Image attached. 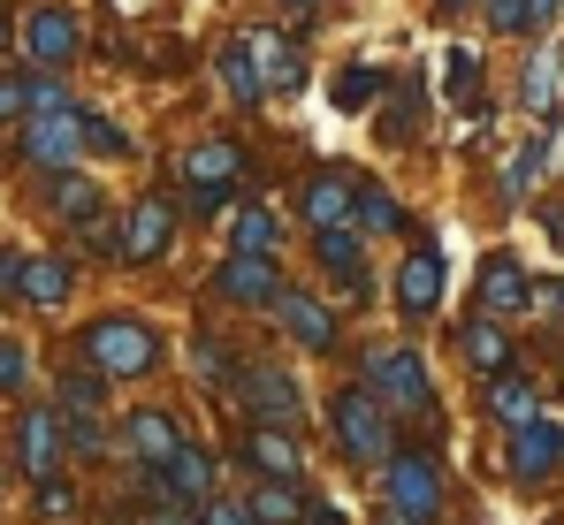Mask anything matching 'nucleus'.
<instances>
[{"label": "nucleus", "instance_id": "f257e3e1", "mask_svg": "<svg viewBox=\"0 0 564 525\" xmlns=\"http://www.w3.org/2000/svg\"><path fill=\"white\" fill-rule=\"evenodd\" d=\"M77 358L99 365L107 381H138V373H153V365H161V336H153L145 320L107 313V320H93V328L77 336Z\"/></svg>", "mask_w": 564, "mask_h": 525}, {"label": "nucleus", "instance_id": "f03ea898", "mask_svg": "<svg viewBox=\"0 0 564 525\" xmlns=\"http://www.w3.org/2000/svg\"><path fill=\"white\" fill-rule=\"evenodd\" d=\"M367 396H375L381 412H404V419H427V412H435V381H427V365H420V350H397V343L367 350Z\"/></svg>", "mask_w": 564, "mask_h": 525}, {"label": "nucleus", "instance_id": "7ed1b4c3", "mask_svg": "<svg viewBox=\"0 0 564 525\" xmlns=\"http://www.w3.org/2000/svg\"><path fill=\"white\" fill-rule=\"evenodd\" d=\"M328 419H336V441H344V457H351V464H389V457H397L389 412H381L367 389H344V396L328 404Z\"/></svg>", "mask_w": 564, "mask_h": 525}, {"label": "nucleus", "instance_id": "20e7f679", "mask_svg": "<svg viewBox=\"0 0 564 525\" xmlns=\"http://www.w3.org/2000/svg\"><path fill=\"white\" fill-rule=\"evenodd\" d=\"M23 161L31 168H77L85 161V107H39L23 114Z\"/></svg>", "mask_w": 564, "mask_h": 525}, {"label": "nucleus", "instance_id": "39448f33", "mask_svg": "<svg viewBox=\"0 0 564 525\" xmlns=\"http://www.w3.org/2000/svg\"><path fill=\"white\" fill-rule=\"evenodd\" d=\"M381 488H389V511L404 525L443 518V472H435V457H389L381 464Z\"/></svg>", "mask_w": 564, "mask_h": 525}, {"label": "nucleus", "instance_id": "423d86ee", "mask_svg": "<svg viewBox=\"0 0 564 525\" xmlns=\"http://www.w3.org/2000/svg\"><path fill=\"white\" fill-rule=\"evenodd\" d=\"M237 396H245V412H252V427H290L297 412H305V389L282 373V365H237V381H229Z\"/></svg>", "mask_w": 564, "mask_h": 525}, {"label": "nucleus", "instance_id": "0eeeda50", "mask_svg": "<svg viewBox=\"0 0 564 525\" xmlns=\"http://www.w3.org/2000/svg\"><path fill=\"white\" fill-rule=\"evenodd\" d=\"M237 168H245V153H237L229 138L191 145V153H184V198H191V214H214V206H221V190L237 183Z\"/></svg>", "mask_w": 564, "mask_h": 525}, {"label": "nucleus", "instance_id": "6e6552de", "mask_svg": "<svg viewBox=\"0 0 564 525\" xmlns=\"http://www.w3.org/2000/svg\"><path fill=\"white\" fill-rule=\"evenodd\" d=\"M15 464H23V480H54L62 472V412H46V404L15 412Z\"/></svg>", "mask_w": 564, "mask_h": 525}, {"label": "nucleus", "instance_id": "1a4fd4ad", "mask_svg": "<svg viewBox=\"0 0 564 525\" xmlns=\"http://www.w3.org/2000/svg\"><path fill=\"white\" fill-rule=\"evenodd\" d=\"M435 305H443V252L435 244H412L404 266H397V313L404 320H435Z\"/></svg>", "mask_w": 564, "mask_h": 525}, {"label": "nucleus", "instance_id": "9d476101", "mask_svg": "<svg viewBox=\"0 0 564 525\" xmlns=\"http://www.w3.org/2000/svg\"><path fill=\"white\" fill-rule=\"evenodd\" d=\"M169 244H176V206H169V198H138L130 221H122V237H115V252L145 266V260H161Z\"/></svg>", "mask_w": 564, "mask_h": 525}, {"label": "nucleus", "instance_id": "9b49d317", "mask_svg": "<svg viewBox=\"0 0 564 525\" xmlns=\"http://www.w3.org/2000/svg\"><path fill=\"white\" fill-rule=\"evenodd\" d=\"M282 274L268 252H229V260L214 266V297H229V305H275Z\"/></svg>", "mask_w": 564, "mask_h": 525}, {"label": "nucleus", "instance_id": "f8f14e48", "mask_svg": "<svg viewBox=\"0 0 564 525\" xmlns=\"http://www.w3.org/2000/svg\"><path fill=\"white\" fill-rule=\"evenodd\" d=\"M564 464V419H527V427H511V472L519 480H550Z\"/></svg>", "mask_w": 564, "mask_h": 525}, {"label": "nucleus", "instance_id": "ddd939ff", "mask_svg": "<svg viewBox=\"0 0 564 525\" xmlns=\"http://www.w3.org/2000/svg\"><path fill=\"white\" fill-rule=\"evenodd\" d=\"M77 46H85V23H77L69 8H31V15H23V54H31V62L54 69V62H69Z\"/></svg>", "mask_w": 564, "mask_h": 525}, {"label": "nucleus", "instance_id": "4468645a", "mask_svg": "<svg viewBox=\"0 0 564 525\" xmlns=\"http://www.w3.org/2000/svg\"><path fill=\"white\" fill-rule=\"evenodd\" d=\"M351 206H359V190L344 175H305V190H297V221L305 229H351Z\"/></svg>", "mask_w": 564, "mask_h": 525}, {"label": "nucleus", "instance_id": "2eb2a0df", "mask_svg": "<svg viewBox=\"0 0 564 525\" xmlns=\"http://www.w3.org/2000/svg\"><path fill=\"white\" fill-rule=\"evenodd\" d=\"M275 313H282V328L313 350V358H321V350H336V313H328L321 297H305V289H275Z\"/></svg>", "mask_w": 564, "mask_h": 525}, {"label": "nucleus", "instance_id": "dca6fc26", "mask_svg": "<svg viewBox=\"0 0 564 525\" xmlns=\"http://www.w3.org/2000/svg\"><path fill=\"white\" fill-rule=\"evenodd\" d=\"M519 305H527L519 260H511V252H488V260H480V320H511Z\"/></svg>", "mask_w": 564, "mask_h": 525}, {"label": "nucleus", "instance_id": "f3484780", "mask_svg": "<svg viewBox=\"0 0 564 525\" xmlns=\"http://www.w3.org/2000/svg\"><path fill=\"white\" fill-rule=\"evenodd\" d=\"M245 464L260 472V480H305V464H297V441H290V427H245Z\"/></svg>", "mask_w": 564, "mask_h": 525}, {"label": "nucleus", "instance_id": "a211bd4d", "mask_svg": "<svg viewBox=\"0 0 564 525\" xmlns=\"http://www.w3.org/2000/svg\"><path fill=\"white\" fill-rule=\"evenodd\" d=\"M153 480H161V495H176V503L191 511V503H206V495H214V457H206L198 441H184V449H176Z\"/></svg>", "mask_w": 564, "mask_h": 525}, {"label": "nucleus", "instance_id": "6ab92c4d", "mask_svg": "<svg viewBox=\"0 0 564 525\" xmlns=\"http://www.w3.org/2000/svg\"><path fill=\"white\" fill-rule=\"evenodd\" d=\"M176 449H184V427H176L169 412H130V457H138L145 472H161Z\"/></svg>", "mask_w": 564, "mask_h": 525}, {"label": "nucleus", "instance_id": "aec40b11", "mask_svg": "<svg viewBox=\"0 0 564 525\" xmlns=\"http://www.w3.org/2000/svg\"><path fill=\"white\" fill-rule=\"evenodd\" d=\"M245 54H252V69H260V85H268V91L297 85V54H290V39H282V31H252V39H245Z\"/></svg>", "mask_w": 564, "mask_h": 525}, {"label": "nucleus", "instance_id": "412c9836", "mask_svg": "<svg viewBox=\"0 0 564 525\" xmlns=\"http://www.w3.org/2000/svg\"><path fill=\"white\" fill-rule=\"evenodd\" d=\"M488 412H496L503 427H527V419H542V396H534V381L496 373V381H488Z\"/></svg>", "mask_w": 564, "mask_h": 525}, {"label": "nucleus", "instance_id": "4be33fe9", "mask_svg": "<svg viewBox=\"0 0 564 525\" xmlns=\"http://www.w3.org/2000/svg\"><path fill=\"white\" fill-rule=\"evenodd\" d=\"M557 85H564V46H534V62H527V114H550L557 107Z\"/></svg>", "mask_w": 564, "mask_h": 525}, {"label": "nucleus", "instance_id": "5701e85b", "mask_svg": "<svg viewBox=\"0 0 564 525\" xmlns=\"http://www.w3.org/2000/svg\"><path fill=\"white\" fill-rule=\"evenodd\" d=\"M458 343H466V358L488 373V381H496V373H511V336H503L496 320H466V336H458Z\"/></svg>", "mask_w": 564, "mask_h": 525}, {"label": "nucleus", "instance_id": "b1692460", "mask_svg": "<svg viewBox=\"0 0 564 525\" xmlns=\"http://www.w3.org/2000/svg\"><path fill=\"white\" fill-rule=\"evenodd\" d=\"M245 503H252V518H260V525H305V503H297L290 480H260Z\"/></svg>", "mask_w": 564, "mask_h": 525}, {"label": "nucleus", "instance_id": "393cba45", "mask_svg": "<svg viewBox=\"0 0 564 525\" xmlns=\"http://www.w3.org/2000/svg\"><path fill=\"white\" fill-rule=\"evenodd\" d=\"M15 297H23V305H62V297H69V266L62 260H23Z\"/></svg>", "mask_w": 564, "mask_h": 525}, {"label": "nucleus", "instance_id": "a878e982", "mask_svg": "<svg viewBox=\"0 0 564 525\" xmlns=\"http://www.w3.org/2000/svg\"><path fill=\"white\" fill-rule=\"evenodd\" d=\"M221 85H229L237 107H260V99H268L260 69H252V54H245V39H237V46H221Z\"/></svg>", "mask_w": 564, "mask_h": 525}, {"label": "nucleus", "instance_id": "bb28decb", "mask_svg": "<svg viewBox=\"0 0 564 525\" xmlns=\"http://www.w3.org/2000/svg\"><path fill=\"white\" fill-rule=\"evenodd\" d=\"M99 396H107V373L85 365V358H69L62 365V412H99Z\"/></svg>", "mask_w": 564, "mask_h": 525}, {"label": "nucleus", "instance_id": "cd10ccee", "mask_svg": "<svg viewBox=\"0 0 564 525\" xmlns=\"http://www.w3.org/2000/svg\"><path fill=\"white\" fill-rule=\"evenodd\" d=\"M313 252H321V266L359 282V229H313Z\"/></svg>", "mask_w": 564, "mask_h": 525}, {"label": "nucleus", "instance_id": "c85d7f7f", "mask_svg": "<svg viewBox=\"0 0 564 525\" xmlns=\"http://www.w3.org/2000/svg\"><path fill=\"white\" fill-rule=\"evenodd\" d=\"M351 221H367V237H389V229H404V206L389 198V190H359V206H351Z\"/></svg>", "mask_w": 564, "mask_h": 525}, {"label": "nucleus", "instance_id": "c756f323", "mask_svg": "<svg viewBox=\"0 0 564 525\" xmlns=\"http://www.w3.org/2000/svg\"><path fill=\"white\" fill-rule=\"evenodd\" d=\"M229 244H237V252H268V260H275V214H268V206H245V214H237V229H229Z\"/></svg>", "mask_w": 564, "mask_h": 525}, {"label": "nucleus", "instance_id": "7c9ffc66", "mask_svg": "<svg viewBox=\"0 0 564 525\" xmlns=\"http://www.w3.org/2000/svg\"><path fill=\"white\" fill-rule=\"evenodd\" d=\"M54 206H62L69 221H85V229H99V190L85 183V175H62V183H54Z\"/></svg>", "mask_w": 564, "mask_h": 525}, {"label": "nucleus", "instance_id": "2f4dec72", "mask_svg": "<svg viewBox=\"0 0 564 525\" xmlns=\"http://www.w3.org/2000/svg\"><path fill=\"white\" fill-rule=\"evenodd\" d=\"M375 91H381V69H367V62H351V69L336 77V107H344V114H359V107H367Z\"/></svg>", "mask_w": 564, "mask_h": 525}, {"label": "nucleus", "instance_id": "473e14b6", "mask_svg": "<svg viewBox=\"0 0 564 525\" xmlns=\"http://www.w3.org/2000/svg\"><path fill=\"white\" fill-rule=\"evenodd\" d=\"M191 373H198V381H214V389H221V381H237V365H229V343L198 336V343H191Z\"/></svg>", "mask_w": 564, "mask_h": 525}, {"label": "nucleus", "instance_id": "72a5a7b5", "mask_svg": "<svg viewBox=\"0 0 564 525\" xmlns=\"http://www.w3.org/2000/svg\"><path fill=\"white\" fill-rule=\"evenodd\" d=\"M198 525H260V518H252L245 495H206V503H198Z\"/></svg>", "mask_w": 564, "mask_h": 525}, {"label": "nucleus", "instance_id": "f704fd0d", "mask_svg": "<svg viewBox=\"0 0 564 525\" xmlns=\"http://www.w3.org/2000/svg\"><path fill=\"white\" fill-rule=\"evenodd\" d=\"M23 381H31V350L15 343V336H0V389H8V396H15V389H23Z\"/></svg>", "mask_w": 564, "mask_h": 525}, {"label": "nucleus", "instance_id": "c9c22d12", "mask_svg": "<svg viewBox=\"0 0 564 525\" xmlns=\"http://www.w3.org/2000/svg\"><path fill=\"white\" fill-rule=\"evenodd\" d=\"M542 161H550V138H534V145H527V153H519V161H511V175H503V190H511V198H519V190H527V183H534V175H542Z\"/></svg>", "mask_w": 564, "mask_h": 525}, {"label": "nucleus", "instance_id": "e433bc0d", "mask_svg": "<svg viewBox=\"0 0 564 525\" xmlns=\"http://www.w3.org/2000/svg\"><path fill=\"white\" fill-rule=\"evenodd\" d=\"M473 85H480V62H473V46H458V54H451V99L473 107Z\"/></svg>", "mask_w": 564, "mask_h": 525}, {"label": "nucleus", "instance_id": "4c0bfd02", "mask_svg": "<svg viewBox=\"0 0 564 525\" xmlns=\"http://www.w3.org/2000/svg\"><path fill=\"white\" fill-rule=\"evenodd\" d=\"M31 114V85L23 77H0V122H23Z\"/></svg>", "mask_w": 564, "mask_h": 525}, {"label": "nucleus", "instance_id": "58836bf2", "mask_svg": "<svg viewBox=\"0 0 564 525\" xmlns=\"http://www.w3.org/2000/svg\"><path fill=\"white\" fill-rule=\"evenodd\" d=\"M85 145H93V153H130V138H122L115 122H99V114H85Z\"/></svg>", "mask_w": 564, "mask_h": 525}, {"label": "nucleus", "instance_id": "ea45409f", "mask_svg": "<svg viewBox=\"0 0 564 525\" xmlns=\"http://www.w3.org/2000/svg\"><path fill=\"white\" fill-rule=\"evenodd\" d=\"M39 511H46V518H69V511H77V488H62V480H39Z\"/></svg>", "mask_w": 564, "mask_h": 525}, {"label": "nucleus", "instance_id": "a19ab883", "mask_svg": "<svg viewBox=\"0 0 564 525\" xmlns=\"http://www.w3.org/2000/svg\"><path fill=\"white\" fill-rule=\"evenodd\" d=\"M488 15H496V31H527V23H534L527 0H488Z\"/></svg>", "mask_w": 564, "mask_h": 525}, {"label": "nucleus", "instance_id": "79ce46f5", "mask_svg": "<svg viewBox=\"0 0 564 525\" xmlns=\"http://www.w3.org/2000/svg\"><path fill=\"white\" fill-rule=\"evenodd\" d=\"M15 282H23V252H0V297H8Z\"/></svg>", "mask_w": 564, "mask_h": 525}, {"label": "nucleus", "instance_id": "37998d69", "mask_svg": "<svg viewBox=\"0 0 564 525\" xmlns=\"http://www.w3.org/2000/svg\"><path fill=\"white\" fill-rule=\"evenodd\" d=\"M527 8H534V23H550V15H557L564 0H527Z\"/></svg>", "mask_w": 564, "mask_h": 525}, {"label": "nucleus", "instance_id": "c03bdc74", "mask_svg": "<svg viewBox=\"0 0 564 525\" xmlns=\"http://www.w3.org/2000/svg\"><path fill=\"white\" fill-rule=\"evenodd\" d=\"M550 244H564V206H550Z\"/></svg>", "mask_w": 564, "mask_h": 525}, {"label": "nucleus", "instance_id": "a18cd8bd", "mask_svg": "<svg viewBox=\"0 0 564 525\" xmlns=\"http://www.w3.org/2000/svg\"><path fill=\"white\" fill-rule=\"evenodd\" d=\"M305 525H344V518H336V511H328V503H321V511H305Z\"/></svg>", "mask_w": 564, "mask_h": 525}, {"label": "nucleus", "instance_id": "49530a36", "mask_svg": "<svg viewBox=\"0 0 564 525\" xmlns=\"http://www.w3.org/2000/svg\"><path fill=\"white\" fill-rule=\"evenodd\" d=\"M443 8H466V0H443Z\"/></svg>", "mask_w": 564, "mask_h": 525}, {"label": "nucleus", "instance_id": "de8ad7c7", "mask_svg": "<svg viewBox=\"0 0 564 525\" xmlns=\"http://www.w3.org/2000/svg\"><path fill=\"white\" fill-rule=\"evenodd\" d=\"M290 8H313V0H290Z\"/></svg>", "mask_w": 564, "mask_h": 525}]
</instances>
